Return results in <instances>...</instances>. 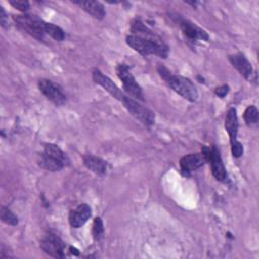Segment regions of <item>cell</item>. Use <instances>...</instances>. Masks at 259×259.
<instances>
[{
  "label": "cell",
  "mask_w": 259,
  "mask_h": 259,
  "mask_svg": "<svg viewBox=\"0 0 259 259\" xmlns=\"http://www.w3.org/2000/svg\"><path fill=\"white\" fill-rule=\"evenodd\" d=\"M157 71L163 81L168 85V87L179 94L181 97L190 102H195L198 99V91L190 79L180 75L172 74L168 68L161 64H159Z\"/></svg>",
  "instance_id": "1"
},
{
  "label": "cell",
  "mask_w": 259,
  "mask_h": 259,
  "mask_svg": "<svg viewBox=\"0 0 259 259\" xmlns=\"http://www.w3.org/2000/svg\"><path fill=\"white\" fill-rule=\"evenodd\" d=\"M125 42L134 51L145 57L155 55L166 59L169 55L168 45H166L159 35L154 37H141L138 35L130 34L125 37Z\"/></svg>",
  "instance_id": "2"
},
{
  "label": "cell",
  "mask_w": 259,
  "mask_h": 259,
  "mask_svg": "<svg viewBox=\"0 0 259 259\" xmlns=\"http://www.w3.org/2000/svg\"><path fill=\"white\" fill-rule=\"evenodd\" d=\"M12 18L20 30L28 33L37 40L44 39V35L46 34L44 29L45 21L41 20L38 16L29 13H22L13 15Z\"/></svg>",
  "instance_id": "3"
},
{
  "label": "cell",
  "mask_w": 259,
  "mask_h": 259,
  "mask_svg": "<svg viewBox=\"0 0 259 259\" xmlns=\"http://www.w3.org/2000/svg\"><path fill=\"white\" fill-rule=\"evenodd\" d=\"M121 102L126 110L146 126H152L155 123V114L147 106L141 104L139 101L127 95L123 97Z\"/></svg>",
  "instance_id": "4"
},
{
  "label": "cell",
  "mask_w": 259,
  "mask_h": 259,
  "mask_svg": "<svg viewBox=\"0 0 259 259\" xmlns=\"http://www.w3.org/2000/svg\"><path fill=\"white\" fill-rule=\"evenodd\" d=\"M201 153L203 154L206 162L209 164L212 176L218 181H226L227 179V171L226 167L223 163L221 154L219 149L212 145V146H203L201 148Z\"/></svg>",
  "instance_id": "5"
},
{
  "label": "cell",
  "mask_w": 259,
  "mask_h": 259,
  "mask_svg": "<svg viewBox=\"0 0 259 259\" xmlns=\"http://www.w3.org/2000/svg\"><path fill=\"white\" fill-rule=\"evenodd\" d=\"M116 74L122 83L124 91L134 99L144 101V93L141 86L137 83L135 77L131 73L128 67L125 64H118L116 67Z\"/></svg>",
  "instance_id": "6"
},
{
  "label": "cell",
  "mask_w": 259,
  "mask_h": 259,
  "mask_svg": "<svg viewBox=\"0 0 259 259\" xmlns=\"http://www.w3.org/2000/svg\"><path fill=\"white\" fill-rule=\"evenodd\" d=\"M39 91L45 95V97L53 102L57 106L64 105L67 101L66 94L63 91V88L49 79H40L37 83Z\"/></svg>",
  "instance_id": "7"
},
{
  "label": "cell",
  "mask_w": 259,
  "mask_h": 259,
  "mask_svg": "<svg viewBox=\"0 0 259 259\" xmlns=\"http://www.w3.org/2000/svg\"><path fill=\"white\" fill-rule=\"evenodd\" d=\"M41 250L54 257V258H64L65 257V243L60 237L53 233L46 234L40 240Z\"/></svg>",
  "instance_id": "8"
},
{
  "label": "cell",
  "mask_w": 259,
  "mask_h": 259,
  "mask_svg": "<svg viewBox=\"0 0 259 259\" xmlns=\"http://www.w3.org/2000/svg\"><path fill=\"white\" fill-rule=\"evenodd\" d=\"M92 79L93 81L100 85L104 90H106L113 98L117 99L118 101H122L125 94L116 86V84L106 75H104L99 69H94L92 72Z\"/></svg>",
  "instance_id": "9"
},
{
  "label": "cell",
  "mask_w": 259,
  "mask_h": 259,
  "mask_svg": "<svg viewBox=\"0 0 259 259\" xmlns=\"http://www.w3.org/2000/svg\"><path fill=\"white\" fill-rule=\"evenodd\" d=\"M179 15L176 16V20L183 32V34L189 38L190 40H204V41H208L209 39V35L208 33L202 29L201 27L197 26L196 24H194L193 22L187 20V19H183L181 17H178Z\"/></svg>",
  "instance_id": "10"
},
{
  "label": "cell",
  "mask_w": 259,
  "mask_h": 259,
  "mask_svg": "<svg viewBox=\"0 0 259 259\" xmlns=\"http://www.w3.org/2000/svg\"><path fill=\"white\" fill-rule=\"evenodd\" d=\"M205 163H206V160L202 153H194V154L185 155L179 161L181 172L185 176H189L190 172L199 169Z\"/></svg>",
  "instance_id": "11"
},
{
  "label": "cell",
  "mask_w": 259,
  "mask_h": 259,
  "mask_svg": "<svg viewBox=\"0 0 259 259\" xmlns=\"http://www.w3.org/2000/svg\"><path fill=\"white\" fill-rule=\"evenodd\" d=\"M228 58H229L230 63L239 72V74L243 78H245L246 80L251 82L252 75L254 74L253 68H252V65L249 62V60L245 57V55L242 53H237V54L230 55Z\"/></svg>",
  "instance_id": "12"
},
{
  "label": "cell",
  "mask_w": 259,
  "mask_h": 259,
  "mask_svg": "<svg viewBox=\"0 0 259 259\" xmlns=\"http://www.w3.org/2000/svg\"><path fill=\"white\" fill-rule=\"evenodd\" d=\"M91 207L86 203H81L72 209L69 213V224L71 227L81 228L91 217Z\"/></svg>",
  "instance_id": "13"
},
{
  "label": "cell",
  "mask_w": 259,
  "mask_h": 259,
  "mask_svg": "<svg viewBox=\"0 0 259 259\" xmlns=\"http://www.w3.org/2000/svg\"><path fill=\"white\" fill-rule=\"evenodd\" d=\"M225 128L229 135L230 138V144H234L237 142V135H238V128H239V122H238V115L237 111L234 107H231L225 117Z\"/></svg>",
  "instance_id": "14"
},
{
  "label": "cell",
  "mask_w": 259,
  "mask_h": 259,
  "mask_svg": "<svg viewBox=\"0 0 259 259\" xmlns=\"http://www.w3.org/2000/svg\"><path fill=\"white\" fill-rule=\"evenodd\" d=\"M74 4L79 5L84 11H86L88 14L96 19H103L106 14L104 6L99 1H74Z\"/></svg>",
  "instance_id": "15"
},
{
  "label": "cell",
  "mask_w": 259,
  "mask_h": 259,
  "mask_svg": "<svg viewBox=\"0 0 259 259\" xmlns=\"http://www.w3.org/2000/svg\"><path fill=\"white\" fill-rule=\"evenodd\" d=\"M83 163L87 169L92 171L97 175H104L107 171V163L103 159L87 154L83 156Z\"/></svg>",
  "instance_id": "16"
},
{
  "label": "cell",
  "mask_w": 259,
  "mask_h": 259,
  "mask_svg": "<svg viewBox=\"0 0 259 259\" xmlns=\"http://www.w3.org/2000/svg\"><path fill=\"white\" fill-rule=\"evenodd\" d=\"M37 164L40 168L48 170V171H52V172H56V171H60L62 170L64 167H66L62 162L56 160L55 158L47 155L46 153L41 152L38 154L37 157Z\"/></svg>",
  "instance_id": "17"
},
{
  "label": "cell",
  "mask_w": 259,
  "mask_h": 259,
  "mask_svg": "<svg viewBox=\"0 0 259 259\" xmlns=\"http://www.w3.org/2000/svg\"><path fill=\"white\" fill-rule=\"evenodd\" d=\"M44 153H46L47 155L55 158L56 160L62 162L65 166H69L70 165V159L69 157L66 155V153L56 144H52V143H48L44 146Z\"/></svg>",
  "instance_id": "18"
},
{
  "label": "cell",
  "mask_w": 259,
  "mask_h": 259,
  "mask_svg": "<svg viewBox=\"0 0 259 259\" xmlns=\"http://www.w3.org/2000/svg\"><path fill=\"white\" fill-rule=\"evenodd\" d=\"M44 29L46 34L50 35L52 38H54L57 41H63L65 39V31L56 24L45 22Z\"/></svg>",
  "instance_id": "19"
},
{
  "label": "cell",
  "mask_w": 259,
  "mask_h": 259,
  "mask_svg": "<svg viewBox=\"0 0 259 259\" xmlns=\"http://www.w3.org/2000/svg\"><path fill=\"white\" fill-rule=\"evenodd\" d=\"M258 115H259V111L258 108L255 105H249L243 114L245 123L248 126H253L255 124L258 123Z\"/></svg>",
  "instance_id": "20"
},
{
  "label": "cell",
  "mask_w": 259,
  "mask_h": 259,
  "mask_svg": "<svg viewBox=\"0 0 259 259\" xmlns=\"http://www.w3.org/2000/svg\"><path fill=\"white\" fill-rule=\"evenodd\" d=\"M0 217H1V221L9 226H16L18 224L17 215L8 207H5V206L1 207Z\"/></svg>",
  "instance_id": "21"
},
{
  "label": "cell",
  "mask_w": 259,
  "mask_h": 259,
  "mask_svg": "<svg viewBox=\"0 0 259 259\" xmlns=\"http://www.w3.org/2000/svg\"><path fill=\"white\" fill-rule=\"evenodd\" d=\"M104 234V226L100 217H96L92 225V235L95 240H100Z\"/></svg>",
  "instance_id": "22"
},
{
  "label": "cell",
  "mask_w": 259,
  "mask_h": 259,
  "mask_svg": "<svg viewBox=\"0 0 259 259\" xmlns=\"http://www.w3.org/2000/svg\"><path fill=\"white\" fill-rule=\"evenodd\" d=\"M10 5H12L14 8L18 9L19 11L25 13L29 9V2L23 1V0H10Z\"/></svg>",
  "instance_id": "23"
},
{
  "label": "cell",
  "mask_w": 259,
  "mask_h": 259,
  "mask_svg": "<svg viewBox=\"0 0 259 259\" xmlns=\"http://www.w3.org/2000/svg\"><path fill=\"white\" fill-rule=\"evenodd\" d=\"M231 152H232V155H233L234 158H236V159L240 158L243 155V152H244V148H243L242 143L237 141L234 144H231Z\"/></svg>",
  "instance_id": "24"
},
{
  "label": "cell",
  "mask_w": 259,
  "mask_h": 259,
  "mask_svg": "<svg viewBox=\"0 0 259 259\" xmlns=\"http://www.w3.org/2000/svg\"><path fill=\"white\" fill-rule=\"evenodd\" d=\"M0 23L3 28H8V16L2 6L0 7Z\"/></svg>",
  "instance_id": "25"
},
{
  "label": "cell",
  "mask_w": 259,
  "mask_h": 259,
  "mask_svg": "<svg viewBox=\"0 0 259 259\" xmlns=\"http://www.w3.org/2000/svg\"><path fill=\"white\" fill-rule=\"evenodd\" d=\"M228 92H229V86L228 85H222V86H219V87H217L215 88V90H214V93H215V95L217 96H219V97H225L227 94H228Z\"/></svg>",
  "instance_id": "26"
}]
</instances>
